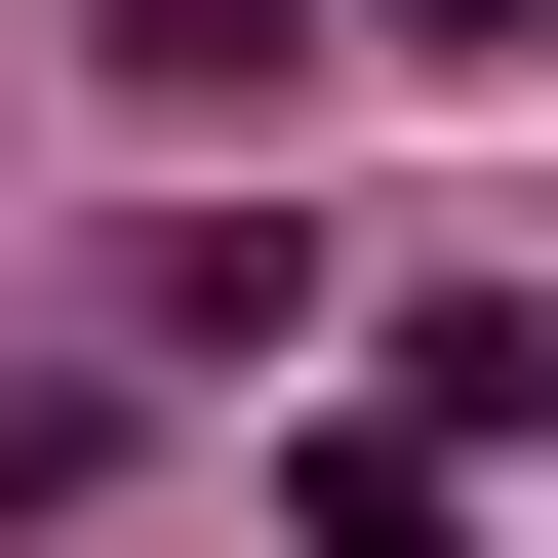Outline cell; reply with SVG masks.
<instances>
[{
  "label": "cell",
  "mask_w": 558,
  "mask_h": 558,
  "mask_svg": "<svg viewBox=\"0 0 558 558\" xmlns=\"http://www.w3.org/2000/svg\"><path fill=\"white\" fill-rule=\"evenodd\" d=\"M81 81H120V120H279L319 40H279V0H81Z\"/></svg>",
  "instance_id": "obj_2"
},
{
  "label": "cell",
  "mask_w": 558,
  "mask_h": 558,
  "mask_svg": "<svg viewBox=\"0 0 558 558\" xmlns=\"http://www.w3.org/2000/svg\"><path fill=\"white\" fill-rule=\"evenodd\" d=\"M279 558H478V439H399V399H360V439H279Z\"/></svg>",
  "instance_id": "obj_1"
},
{
  "label": "cell",
  "mask_w": 558,
  "mask_h": 558,
  "mask_svg": "<svg viewBox=\"0 0 558 558\" xmlns=\"http://www.w3.org/2000/svg\"><path fill=\"white\" fill-rule=\"evenodd\" d=\"M399 40H558V0H399Z\"/></svg>",
  "instance_id": "obj_3"
}]
</instances>
